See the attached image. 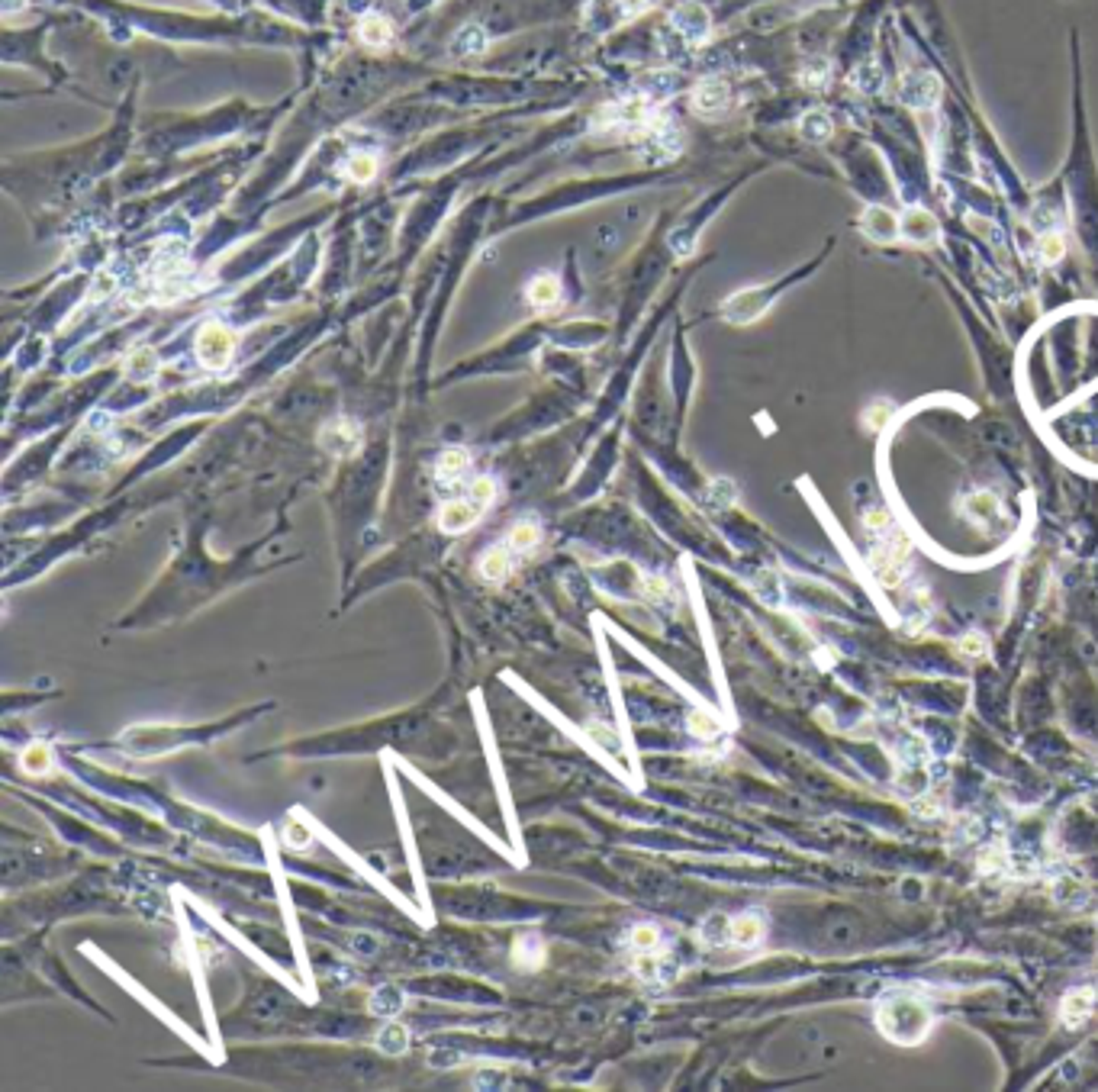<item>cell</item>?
Masks as SVG:
<instances>
[{"mask_svg": "<svg viewBox=\"0 0 1098 1092\" xmlns=\"http://www.w3.org/2000/svg\"><path fill=\"white\" fill-rule=\"evenodd\" d=\"M876 1021L895 1044H918L931 1028V1008L912 993H893L879 1002Z\"/></svg>", "mask_w": 1098, "mask_h": 1092, "instance_id": "1", "label": "cell"}, {"mask_svg": "<svg viewBox=\"0 0 1098 1092\" xmlns=\"http://www.w3.org/2000/svg\"><path fill=\"white\" fill-rule=\"evenodd\" d=\"M232 348H235V339H232V333H229L226 326H220V323H210V326L200 329L197 355H200V362H203L206 368H213V371L226 368L229 358H232Z\"/></svg>", "mask_w": 1098, "mask_h": 1092, "instance_id": "2", "label": "cell"}, {"mask_svg": "<svg viewBox=\"0 0 1098 1092\" xmlns=\"http://www.w3.org/2000/svg\"><path fill=\"white\" fill-rule=\"evenodd\" d=\"M483 506L477 503L474 497H464V500H451V503H445L441 506V512H439V529L441 532H448V535H458V532H468L470 525L477 522V519L483 516Z\"/></svg>", "mask_w": 1098, "mask_h": 1092, "instance_id": "3", "label": "cell"}, {"mask_svg": "<svg viewBox=\"0 0 1098 1092\" xmlns=\"http://www.w3.org/2000/svg\"><path fill=\"white\" fill-rule=\"evenodd\" d=\"M319 442H322V448H326V452L345 458V454L358 452V445H361V432H358V429H354V422H348V419H335V422H329V426L322 429Z\"/></svg>", "mask_w": 1098, "mask_h": 1092, "instance_id": "4", "label": "cell"}, {"mask_svg": "<svg viewBox=\"0 0 1098 1092\" xmlns=\"http://www.w3.org/2000/svg\"><path fill=\"white\" fill-rule=\"evenodd\" d=\"M1092 1008H1095V993H1092L1089 986L1070 989V993L1063 996V1006H1060L1063 1025H1066V1028H1083L1085 1021H1089Z\"/></svg>", "mask_w": 1098, "mask_h": 1092, "instance_id": "5", "label": "cell"}, {"mask_svg": "<svg viewBox=\"0 0 1098 1092\" xmlns=\"http://www.w3.org/2000/svg\"><path fill=\"white\" fill-rule=\"evenodd\" d=\"M509 568H512V548L509 545L490 548V551H483L480 561H477V574H480L487 583H503L506 577H509Z\"/></svg>", "mask_w": 1098, "mask_h": 1092, "instance_id": "6", "label": "cell"}, {"mask_svg": "<svg viewBox=\"0 0 1098 1092\" xmlns=\"http://www.w3.org/2000/svg\"><path fill=\"white\" fill-rule=\"evenodd\" d=\"M764 941V918L757 912H744L731 918V944L737 948H754Z\"/></svg>", "mask_w": 1098, "mask_h": 1092, "instance_id": "7", "label": "cell"}, {"mask_svg": "<svg viewBox=\"0 0 1098 1092\" xmlns=\"http://www.w3.org/2000/svg\"><path fill=\"white\" fill-rule=\"evenodd\" d=\"M512 960H516L519 967H525V970L541 967V960H545V941H541L539 935H522L516 944H512Z\"/></svg>", "mask_w": 1098, "mask_h": 1092, "instance_id": "8", "label": "cell"}, {"mask_svg": "<svg viewBox=\"0 0 1098 1092\" xmlns=\"http://www.w3.org/2000/svg\"><path fill=\"white\" fill-rule=\"evenodd\" d=\"M406 1006V996L400 986H381L374 996H371V1012L374 1015H383V1018H393L400 1015Z\"/></svg>", "mask_w": 1098, "mask_h": 1092, "instance_id": "9", "label": "cell"}, {"mask_svg": "<svg viewBox=\"0 0 1098 1092\" xmlns=\"http://www.w3.org/2000/svg\"><path fill=\"white\" fill-rule=\"evenodd\" d=\"M699 938L702 944L708 948H722V944H731V918L728 915H708L706 922L699 925Z\"/></svg>", "mask_w": 1098, "mask_h": 1092, "instance_id": "10", "label": "cell"}, {"mask_svg": "<svg viewBox=\"0 0 1098 1092\" xmlns=\"http://www.w3.org/2000/svg\"><path fill=\"white\" fill-rule=\"evenodd\" d=\"M693 104H696V110H702V114H716V110H722L725 104H728V91H725L722 81H706V84H699V91H696Z\"/></svg>", "mask_w": 1098, "mask_h": 1092, "instance_id": "11", "label": "cell"}, {"mask_svg": "<svg viewBox=\"0 0 1098 1092\" xmlns=\"http://www.w3.org/2000/svg\"><path fill=\"white\" fill-rule=\"evenodd\" d=\"M558 297H560V287H558V281H554V277H535V281H531L529 284V300H531V306H539V310H548V306H554L558 303Z\"/></svg>", "mask_w": 1098, "mask_h": 1092, "instance_id": "12", "label": "cell"}, {"mask_svg": "<svg viewBox=\"0 0 1098 1092\" xmlns=\"http://www.w3.org/2000/svg\"><path fill=\"white\" fill-rule=\"evenodd\" d=\"M468 462H470V458H468V452H464V448H448V452L439 458V477L445 483L458 481V477L468 471Z\"/></svg>", "mask_w": 1098, "mask_h": 1092, "instance_id": "13", "label": "cell"}, {"mask_svg": "<svg viewBox=\"0 0 1098 1092\" xmlns=\"http://www.w3.org/2000/svg\"><path fill=\"white\" fill-rule=\"evenodd\" d=\"M628 948L635 954H645V950H660V928L651 922H641L628 931Z\"/></svg>", "mask_w": 1098, "mask_h": 1092, "instance_id": "14", "label": "cell"}, {"mask_svg": "<svg viewBox=\"0 0 1098 1092\" xmlns=\"http://www.w3.org/2000/svg\"><path fill=\"white\" fill-rule=\"evenodd\" d=\"M539 539H541V529L535 522H516L509 529L506 545H509L512 551H531V548L539 545Z\"/></svg>", "mask_w": 1098, "mask_h": 1092, "instance_id": "15", "label": "cell"}, {"mask_svg": "<svg viewBox=\"0 0 1098 1092\" xmlns=\"http://www.w3.org/2000/svg\"><path fill=\"white\" fill-rule=\"evenodd\" d=\"M406 1044H410V1037H406V1028H400V1025H387L381 1031V1037H377V1047L387 1050V1054H403Z\"/></svg>", "mask_w": 1098, "mask_h": 1092, "instance_id": "16", "label": "cell"}, {"mask_svg": "<svg viewBox=\"0 0 1098 1092\" xmlns=\"http://www.w3.org/2000/svg\"><path fill=\"white\" fill-rule=\"evenodd\" d=\"M23 767L29 773H45L52 770V751L45 745H33L26 754H23Z\"/></svg>", "mask_w": 1098, "mask_h": 1092, "instance_id": "17", "label": "cell"}, {"mask_svg": "<svg viewBox=\"0 0 1098 1092\" xmlns=\"http://www.w3.org/2000/svg\"><path fill=\"white\" fill-rule=\"evenodd\" d=\"M689 731H693L696 738H702V741H712V738H718L722 725H718L712 716H706V712H693V716H689Z\"/></svg>", "mask_w": 1098, "mask_h": 1092, "instance_id": "18", "label": "cell"}, {"mask_svg": "<svg viewBox=\"0 0 1098 1092\" xmlns=\"http://www.w3.org/2000/svg\"><path fill=\"white\" fill-rule=\"evenodd\" d=\"M677 23L687 29L689 36H699L702 29H706V14H702L699 7H683L680 14H677Z\"/></svg>", "mask_w": 1098, "mask_h": 1092, "instance_id": "19", "label": "cell"}, {"mask_svg": "<svg viewBox=\"0 0 1098 1092\" xmlns=\"http://www.w3.org/2000/svg\"><path fill=\"white\" fill-rule=\"evenodd\" d=\"M374 171H377V164L371 155H354L351 164H348V174H351L354 181H371L374 178Z\"/></svg>", "mask_w": 1098, "mask_h": 1092, "instance_id": "20", "label": "cell"}, {"mask_svg": "<svg viewBox=\"0 0 1098 1092\" xmlns=\"http://www.w3.org/2000/svg\"><path fill=\"white\" fill-rule=\"evenodd\" d=\"M361 33L368 43H387V23L377 20V16H371V20L361 23Z\"/></svg>", "mask_w": 1098, "mask_h": 1092, "instance_id": "21", "label": "cell"}, {"mask_svg": "<svg viewBox=\"0 0 1098 1092\" xmlns=\"http://www.w3.org/2000/svg\"><path fill=\"white\" fill-rule=\"evenodd\" d=\"M283 841L291 844L293 851H300V848L310 844V831H303L300 825H287V829H283Z\"/></svg>", "mask_w": 1098, "mask_h": 1092, "instance_id": "22", "label": "cell"}, {"mask_svg": "<svg viewBox=\"0 0 1098 1092\" xmlns=\"http://www.w3.org/2000/svg\"><path fill=\"white\" fill-rule=\"evenodd\" d=\"M152 371H155V355H152V352H139V355L133 358V374L149 377Z\"/></svg>", "mask_w": 1098, "mask_h": 1092, "instance_id": "23", "label": "cell"}, {"mask_svg": "<svg viewBox=\"0 0 1098 1092\" xmlns=\"http://www.w3.org/2000/svg\"><path fill=\"white\" fill-rule=\"evenodd\" d=\"M964 651H970V654H985L983 639H964Z\"/></svg>", "mask_w": 1098, "mask_h": 1092, "instance_id": "24", "label": "cell"}]
</instances>
